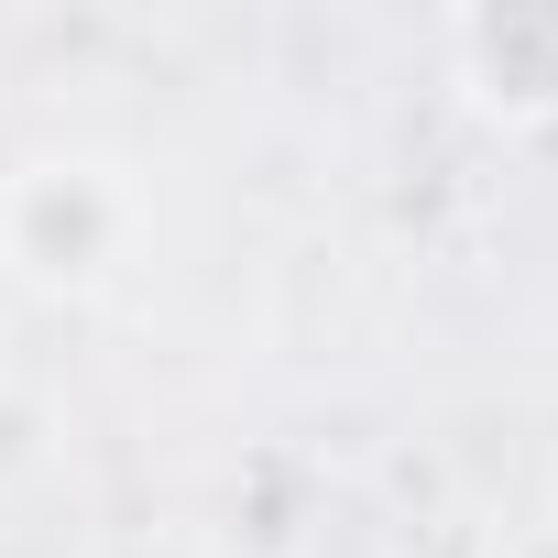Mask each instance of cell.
Segmentation results:
<instances>
[{
    "label": "cell",
    "instance_id": "1",
    "mask_svg": "<svg viewBox=\"0 0 558 558\" xmlns=\"http://www.w3.org/2000/svg\"><path fill=\"white\" fill-rule=\"evenodd\" d=\"M154 241V186L99 143H34L0 165V274L23 296L88 307Z\"/></svg>",
    "mask_w": 558,
    "mask_h": 558
},
{
    "label": "cell",
    "instance_id": "2",
    "mask_svg": "<svg viewBox=\"0 0 558 558\" xmlns=\"http://www.w3.org/2000/svg\"><path fill=\"white\" fill-rule=\"evenodd\" d=\"M438 66L471 121L536 143L558 132V0H471L438 23Z\"/></svg>",
    "mask_w": 558,
    "mask_h": 558
},
{
    "label": "cell",
    "instance_id": "3",
    "mask_svg": "<svg viewBox=\"0 0 558 558\" xmlns=\"http://www.w3.org/2000/svg\"><path fill=\"white\" fill-rule=\"evenodd\" d=\"M34 460H45V405H34L23 384H0V482L34 471Z\"/></svg>",
    "mask_w": 558,
    "mask_h": 558
},
{
    "label": "cell",
    "instance_id": "4",
    "mask_svg": "<svg viewBox=\"0 0 558 558\" xmlns=\"http://www.w3.org/2000/svg\"><path fill=\"white\" fill-rule=\"evenodd\" d=\"M0 351H12V329H0ZM0 384H12V362H0Z\"/></svg>",
    "mask_w": 558,
    "mask_h": 558
}]
</instances>
